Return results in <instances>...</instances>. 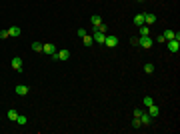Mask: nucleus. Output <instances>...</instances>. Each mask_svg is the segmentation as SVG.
<instances>
[{"mask_svg": "<svg viewBox=\"0 0 180 134\" xmlns=\"http://www.w3.org/2000/svg\"><path fill=\"white\" fill-rule=\"evenodd\" d=\"M152 104H154V98H152V96H144V106H152Z\"/></svg>", "mask_w": 180, "mask_h": 134, "instance_id": "nucleus-19", "label": "nucleus"}, {"mask_svg": "<svg viewBox=\"0 0 180 134\" xmlns=\"http://www.w3.org/2000/svg\"><path fill=\"white\" fill-rule=\"evenodd\" d=\"M136 2H144V0H136Z\"/></svg>", "mask_w": 180, "mask_h": 134, "instance_id": "nucleus-29", "label": "nucleus"}, {"mask_svg": "<svg viewBox=\"0 0 180 134\" xmlns=\"http://www.w3.org/2000/svg\"><path fill=\"white\" fill-rule=\"evenodd\" d=\"M166 46H168V50L172 54H176L180 50V40H166Z\"/></svg>", "mask_w": 180, "mask_h": 134, "instance_id": "nucleus-7", "label": "nucleus"}, {"mask_svg": "<svg viewBox=\"0 0 180 134\" xmlns=\"http://www.w3.org/2000/svg\"><path fill=\"white\" fill-rule=\"evenodd\" d=\"M10 66H12V70H16V72H22V58H20V56H14L10 60Z\"/></svg>", "mask_w": 180, "mask_h": 134, "instance_id": "nucleus-3", "label": "nucleus"}, {"mask_svg": "<svg viewBox=\"0 0 180 134\" xmlns=\"http://www.w3.org/2000/svg\"><path fill=\"white\" fill-rule=\"evenodd\" d=\"M152 44H154V40L150 36H140V40H138V46H142V48H152Z\"/></svg>", "mask_w": 180, "mask_h": 134, "instance_id": "nucleus-5", "label": "nucleus"}, {"mask_svg": "<svg viewBox=\"0 0 180 134\" xmlns=\"http://www.w3.org/2000/svg\"><path fill=\"white\" fill-rule=\"evenodd\" d=\"M104 46H106V48H116V46H118V38H116V36H110V34H106Z\"/></svg>", "mask_w": 180, "mask_h": 134, "instance_id": "nucleus-4", "label": "nucleus"}, {"mask_svg": "<svg viewBox=\"0 0 180 134\" xmlns=\"http://www.w3.org/2000/svg\"><path fill=\"white\" fill-rule=\"evenodd\" d=\"M154 22H156V14L146 12V14H144V24H146V26H150V24H154Z\"/></svg>", "mask_w": 180, "mask_h": 134, "instance_id": "nucleus-9", "label": "nucleus"}, {"mask_svg": "<svg viewBox=\"0 0 180 134\" xmlns=\"http://www.w3.org/2000/svg\"><path fill=\"white\" fill-rule=\"evenodd\" d=\"M156 42H158V44H166V38H164V34H158Z\"/></svg>", "mask_w": 180, "mask_h": 134, "instance_id": "nucleus-23", "label": "nucleus"}, {"mask_svg": "<svg viewBox=\"0 0 180 134\" xmlns=\"http://www.w3.org/2000/svg\"><path fill=\"white\" fill-rule=\"evenodd\" d=\"M50 58H52V60H62V62H66L68 58H70V52H68L66 48H64V50H58L56 54H54V56H50Z\"/></svg>", "mask_w": 180, "mask_h": 134, "instance_id": "nucleus-2", "label": "nucleus"}, {"mask_svg": "<svg viewBox=\"0 0 180 134\" xmlns=\"http://www.w3.org/2000/svg\"><path fill=\"white\" fill-rule=\"evenodd\" d=\"M144 72H146V74H152V72H154V64H144Z\"/></svg>", "mask_w": 180, "mask_h": 134, "instance_id": "nucleus-22", "label": "nucleus"}, {"mask_svg": "<svg viewBox=\"0 0 180 134\" xmlns=\"http://www.w3.org/2000/svg\"><path fill=\"white\" fill-rule=\"evenodd\" d=\"M134 24L136 26H142V24H144V14H136L134 16Z\"/></svg>", "mask_w": 180, "mask_h": 134, "instance_id": "nucleus-17", "label": "nucleus"}, {"mask_svg": "<svg viewBox=\"0 0 180 134\" xmlns=\"http://www.w3.org/2000/svg\"><path fill=\"white\" fill-rule=\"evenodd\" d=\"M92 38H94V42H96V44L104 46V40H106V32H100L98 28H94V32H92Z\"/></svg>", "mask_w": 180, "mask_h": 134, "instance_id": "nucleus-1", "label": "nucleus"}, {"mask_svg": "<svg viewBox=\"0 0 180 134\" xmlns=\"http://www.w3.org/2000/svg\"><path fill=\"white\" fill-rule=\"evenodd\" d=\"M16 118H18V112L14 110V108H12V110H8V120H12V122H16Z\"/></svg>", "mask_w": 180, "mask_h": 134, "instance_id": "nucleus-18", "label": "nucleus"}, {"mask_svg": "<svg viewBox=\"0 0 180 134\" xmlns=\"http://www.w3.org/2000/svg\"><path fill=\"white\" fill-rule=\"evenodd\" d=\"M164 38L166 40H176V32L174 30H164Z\"/></svg>", "mask_w": 180, "mask_h": 134, "instance_id": "nucleus-16", "label": "nucleus"}, {"mask_svg": "<svg viewBox=\"0 0 180 134\" xmlns=\"http://www.w3.org/2000/svg\"><path fill=\"white\" fill-rule=\"evenodd\" d=\"M76 34H78V38H82V36H86V34H88V32H86L84 28H78V32H76Z\"/></svg>", "mask_w": 180, "mask_h": 134, "instance_id": "nucleus-25", "label": "nucleus"}, {"mask_svg": "<svg viewBox=\"0 0 180 134\" xmlns=\"http://www.w3.org/2000/svg\"><path fill=\"white\" fill-rule=\"evenodd\" d=\"M148 114H150L152 118H156L158 114H160V108H158L156 104H152V106H148Z\"/></svg>", "mask_w": 180, "mask_h": 134, "instance_id": "nucleus-11", "label": "nucleus"}, {"mask_svg": "<svg viewBox=\"0 0 180 134\" xmlns=\"http://www.w3.org/2000/svg\"><path fill=\"white\" fill-rule=\"evenodd\" d=\"M42 52H44L46 56H54L58 50H56V46H54V44H50V42H48V44H42Z\"/></svg>", "mask_w": 180, "mask_h": 134, "instance_id": "nucleus-6", "label": "nucleus"}, {"mask_svg": "<svg viewBox=\"0 0 180 134\" xmlns=\"http://www.w3.org/2000/svg\"><path fill=\"white\" fill-rule=\"evenodd\" d=\"M98 30H100V32H106V30H108V26H106V24L102 22V24H100V26H98Z\"/></svg>", "mask_w": 180, "mask_h": 134, "instance_id": "nucleus-28", "label": "nucleus"}, {"mask_svg": "<svg viewBox=\"0 0 180 134\" xmlns=\"http://www.w3.org/2000/svg\"><path fill=\"white\" fill-rule=\"evenodd\" d=\"M32 50L34 52H42V44L40 42H32Z\"/></svg>", "mask_w": 180, "mask_h": 134, "instance_id": "nucleus-20", "label": "nucleus"}, {"mask_svg": "<svg viewBox=\"0 0 180 134\" xmlns=\"http://www.w3.org/2000/svg\"><path fill=\"white\" fill-rule=\"evenodd\" d=\"M138 28H140V30H138L140 36H150V28H148L146 24H142V26H138Z\"/></svg>", "mask_w": 180, "mask_h": 134, "instance_id": "nucleus-14", "label": "nucleus"}, {"mask_svg": "<svg viewBox=\"0 0 180 134\" xmlns=\"http://www.w3.org/2000/svg\"><path fill=\"white\" fill-rule=\"evenodd\" d=\"M16 94H18V96H26V94H28V86L18 84V86H16Z\"/></svg>", "mask_w": 180, "mask_h": 134, "instance_id": "nucleus-12", "label": "nucleus"}, {"mask_svg": "<svg viewBox=\"0 0 180 134\" xmlns=\"http://www.w3.org/2000/svg\"><path fill=\"white\" fill-rule=\"evenodd\" d=\"M20 34H22V30H20L18 26H10V28H8V36H12V38H18Z\"/></svg>", "mask_w": 180, "mask_h": 134, "instance_id": "nucleus-10", "label": "nucleus"}, {"mask_svg": "<svg viewBox=\"0 0 180 134\" xmlns=\"http://www.w3.org/2000/svg\"><path fill=\"white\" fill-rule=\"evenodd\" d=\"M16 122L20 124V126H24V124L28 122V118H26V116H20V114H18V118H16Z\"/></svg>", "mask_w": 180, "mask_h": 134, "instance_id": "nucleus-21", "label": "nucleus"}, {"mask_svg": "<svg viewBox=\"0 0 180 134\" xmlns=\"http://www.w3.org/2000/svg\"><path fill=\"white\" fill-rule=\"evenodd\" d=\"M132 126H134V128H140L142 124H140V120H138V118H134V120H132Z\"/></svg>", "mask_w": 180, "mask_h": 134, "instance_id": "nucleus-27", "label": "nucleus"}, {"mask_svg": "<svg viewBox=\"0 0 180 134\" xmlns=\"http://www.w3.org/2000/svg\"><path fill=\"white\" fill-rule=\"evenodd\" d=\"M4 38H8V30H0V40H4Z\"/></svg>", "mask_w": 180, "mask_h": 134, "instance_id": "nucleus-26", "label": "nucleus"}, {"mask_svg": "<svg viewBox=\"0 0 180 134\" xmlns=\"http://www.w3.org/2000/svg\"><path fill=\"white\" fill-rule=\"evenodd\" d=\"M138 120H140V124H142V126H150V124H152V116H150L148 112H142Z\"/></svg>", "mask_w": 180, "mask_h": 134, "instance_id": "nucleus-8", "label": "nucleus"}, {"mask_svg": "<svg viewBox=\"0 0 180 134\" xmlns=\"http://www.w3.org/2000/svg\"><path fill=\"white\" fill-rule=\"evenodd\" d=\"M142 108H134V118H140V114H142Z\"/></svg>", "mask_w": 180, "mask_h": 134, "instance_id": "nucleus-24", "label": "nucleus"}, {"mask_svg": "<svg viewBox=\"0 0 180 134\" xmlns=\"http://www.w3.org/2000/svg\"><path fill=\"white\" fill-rule=\"evenodd\" d=\"M90 22H92V26H94V28H98V26L102 24V18H100V16H96V14H94V16H90Z\"/></svg>", "mask_w": 180, "mask_h": 134, "instance_id": "nucleus-13", "label": "nucleus"}, {"mask_svg": "<svg viewBox=\"0 0 180 134\" xmlns=\"http://www.w3.org/2000/svg\"><path fill=\"white\" fill-rule=\"evenodd\" d=\"M82 42H84V46H92L94 44V38L90 34H86V36H82Z\"/></svg>", "mask_w": 180, "mask_h": 134, "instance_id": "nucleus-15", "label": "nucleus"}]
</instances>
